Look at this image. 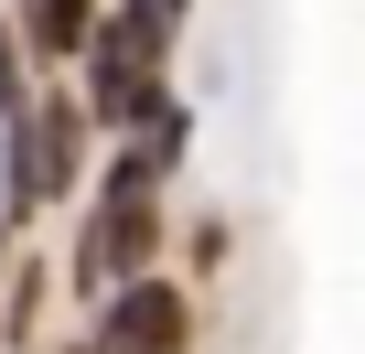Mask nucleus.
Masks as SVG:
<instances>
[{
  "mask_svg": "<svg viewBox=\"0 0 365 354\" xmlns=\"http://www.w3.org/2000/svg\"><path fill=\"white\" fill-rule=\"evenodd\" d=\"M172 43H182V11H172V0H108V11H97V33H86V118L97 129H140L172 86Z\"/></svg>",
  "mask_w": 365,
  "mask_h": 354,
  "instance_id": "f257e3e1",
  "label": "nucleus"
},
{
  "mask_svg": "<svg viewBox=\"0 0 365 354\" xmlns=\"http://www.w3.org/2000/svg\"><path fill=\"white\" fill-rule=\"evenodd\" d=\"M150 247H161V172H150L140 150H118V161H108V183H97V194H86V215H76L65 279H76L86 301H108L118 279H140V269H150Z\"/></svg>",
  "mask_w": 365,
  "mask_h": 354,
  "instance_id": "f03ea898",
  "label": "nucleus"
},
{
  "mask_svg": "<svg viewBox=\"0 0 365 354\" xmlns=\"http://www.w3.org/2000/svg\"><path fill=\"white\" fill-rule=\"evenodd\" d=\"M86 140H97L86 97H33V108L11 118V150H0V204L33 215V204L86 194Z\"/></svg>",
  "mask_w": 365,
  "mask_h": 354,
  "instance_id": "7ed1b4c3",
  "label": "nucleus"
},
{
  "mask_svg": "<svg viewBox=\"0 0 365 354\" xmlns=\"http://www.w3.org/2000/svg\"><path fill=\"white\" fill-rule=\"evenodd\" d=\"M97 343H118V354H194V301H182V279H118L108 301H97Z\"/></svg>",
  "mask_w": 365,
  "mask_h": 354,
  "instance_id": "20e7f679",
  "label": "nucleus"
},
{
  "mask_svg": "<svg viewBox=\"0 0 365 354\" xmlns=\"http://www.w3.org/2000/svg\"><path fill=\"white\" fill-rule=\"evenodd\" d=\"M97 11H108V0H22V11H11V33H22V54L76 65V54H86V33H97Z\"/></svg>",
  "mask_w": 365,
  "mask_h": 354,
  "instance_id": "39448f33",
  "label": "nucleus"
},
{
  "mask_svg": "<svg viewBox=\"0 0 365 354\" xmlns=\"http://www.w3.org/2000/svg\"><path fill=\"white\" fill-rule=\"evenodd\" d=\"M33 322H43V269L22 258V269H0V343L22 354V343H33Z\"/></svg>",
  "mask_w": 365,
  "mask_h": 354,
  "instance_id": "423d86ee",
  "label": "nucleus"
},
{
  "mask_svg": "<svg viewBox=\"0 0 365 354\" xmlns=\"http://www.w3.org/2000/svg\"><path fill=\"white\" fill-rule=\"evenodd\" d=\"M33 108V86H22V33H11V11H0V129H11Z\"/></svg>",
  "mask_w": 365,
  "mask_h": 354,
  "instance_id": "0eeeda50",
  "label": "nucleus"
},
{
  "mask_svg": "<svg viewBox=\"0 0 365 354\" xmlns=\"http://www.w3.org/2000/svg\"><path fill=\"white\" fill-rule=\"evenodd\" d=\"M65 354H118V343H97V333H86V343H65Z\"/></svg>",
  "mask_w": 365,
  "mask_h": 354,
  "instance_id": "6e6552de",
  "label": "nucleus"
},
{
  "mask_svg": "<svg viewBox=\"0 0 365 354\" xmlns=\"http://www.w3.org/2000/svg\"><path fill=\"white\" fill-rule=\"evenodd\" d=\"M0 269H11V258H0Z\"/></svg>",
  "mask_w": 365,
  "mask_h": 354,
  "instance_id": "1a4fd4ad",
  "label": "nucleus"
},
{
  "mask_svg": "<svg viewBox=\"0 0 365 354\" xmlns=\"http://www.w3.org/2000/svg\"><path fill=\"white\" fill-rule=\"evenodd\" d=\"M0 215H11V204H0Z\"/></svg>",
  "mask_w": 365,
  "mask_h": 354,
  "instance_id": "9d476101",
  "label": "nucleus"
}]
</instances>
